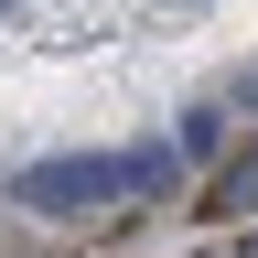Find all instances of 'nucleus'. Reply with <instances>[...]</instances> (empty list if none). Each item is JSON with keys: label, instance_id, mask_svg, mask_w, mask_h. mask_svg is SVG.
<instances>
[{"label": "nucleus", "instance_id": "f257e3e1", "mask_svg": "<svg viewBox=\"0 0 258 258\" xmlns=\"http://www.w3.org/2000/svg\"><path fill=\"white\" fill-rule=\"evenodd\" d=\"M172 183V140H140V151H54L11 172V205L22 215H108V205H140V194Z\"/></svg>", "mask_w": 258, "mask_h": 258}, {"label": "nucleus", "instance_id": "f03ea898", "mask_svg": "<svg viewBox=\"0 0 258 258\" xmlns=\"http://www.w3.org/2000/svg\"><path fill=\"white\" fill-rule=\"evenodd\" d=\"M237 215H258V140H247V151L205 183V226H237Z\"/></svg>", "mask_w": 258, "mask_h": 258}]
</instances>
